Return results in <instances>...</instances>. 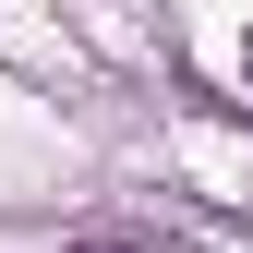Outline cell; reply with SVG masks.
Listing matches in <instances>:
<instances>
[{"instance_id": "1", "label": "cell", "mask_w": 253, "mask_h": 253, "mask_svg": "<svg viewBox=\"0 0 253 253\" xmlns=\"http://www.w3.org/2000/svg\"><path fill=\"white\" fill-rule=\"evenodd\" d=\"M241 73H253V48H241Z\"/></svg>"}]
</instances>
